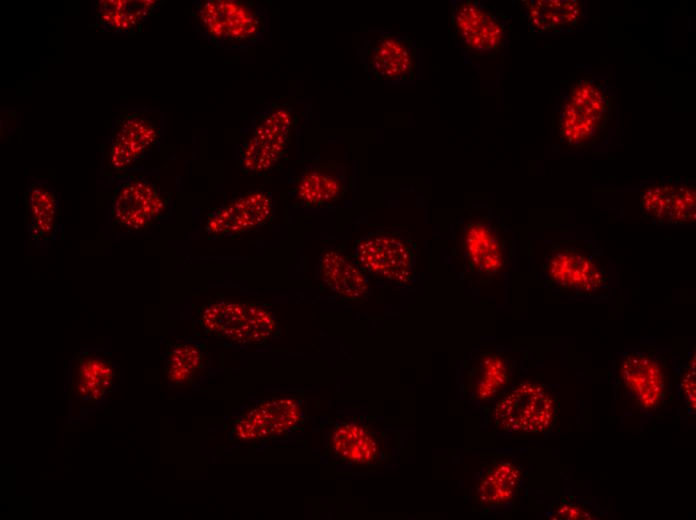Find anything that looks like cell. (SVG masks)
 <instances>
[{"instance_id":"8","label":"cell","mask_w":696,"mask_h":520,"mask_svg":"<svg viewBox=\"0 0 696 520\" xmlns=\"http://www.w3.org/2000/svg\"><path fill=\"white\" fill-rule=\"evenodd\" d=\"M309 420L303 393L257 399L228 422V440L234 445L273 443L300 431Z\"/></svg>"},{"instance_id":"20","label":"cell","mask_w":696,"mask_h":520,"mask_svg":"<svg viewBox=\"0 0 696 520\" xmlns=\"http://www.w3.org/2000/svg\"><path fill=\"white\" fill-rule=\"evenodd\" d=\"M69 395L85 403H97L108 395L115 382V365L108 353L81 349L67 364Z\"/></svg>"},{"instance_id":"28","label":"cell","mask_w":696,"mask_h":520,"mask_svg":"<svg viewBox=\"0 0 696 520\" xmlns=\"http://www.w3.org/2000/svg\"><path fill=\"white\" fill-rule=\"evenodd\" d=\"M545 515L547 518L553 520L601 519L603 516L599 508H595V506L584 500L564 497L552 500L546 508Z\"/></svg>"},{"instance_id":"23","label":"cell","mask_w":696,"mask_h":520,"mask_svg":"<svg viewBox=\"0 0 696 520\" xmlns=\"http://www.w3.org/2000/svg\"><path fill=\"white\" fill-rule=\"evenodd\" d=\"M317 268L322 284L342 301L360 303L368 296V275L342 252L332 248L323 250Z\"/></svg>"},{"instance_id":"10","label":"cell","mask_w":696,"mask_h":520,"mask_svg":"<svg viewBox=\"0 0 696 520\" xmlns=\"http://www.w3.org/2000/svg\"><path fill=\"white\" fill-rule=\"evenodd\" d=\"M298 119L294 109L268 101L256 118L241 130L238 162L243 173L261 176L286 156Z\"/></svg>"},{"instance_id":"22","label":"cell","mask_w":696,"mask_h":520,"mask_svg":"<svg viewBox=\"0 0 696 520\" xmlns=\"http://www.w3.org/2000/svg\"><path fill=\"white\" fill-rule=\"evenodd\" d=\"M163 374L170 388L185 389L196 385L209 371L207 346L192 339L165 343L162 354Z\"/></svg>"},{"instance_id":"19","label":"cell","mask_w":696,"mask_h":520,"mask_svg":"<svg viewBox=\"0 0 696 520\" xmlns=\"http://www.w3.org/2000/svg\"><path fill=\"white\" fill-rule=\"evenodd\" d=\"M526 478L527 471L515 458H493L477 475L471 492L474 510L481 514H494L513 508Z\"/></svg>"},{"instance_id":"1","label":"cell","mask_w":696,"mask_h":520,"mask_svg":"<svg viewBox=\"0 0 696 520\" xmlns=\"http://www.w3.org/2000/svg\"><path fill=\"white\" fill-rule=\"evenodd\" d=\"M452 258L458 274L476 285L507 280L514 261V241L496 211L475 205L453 228Z\"/></svg>"},{"instance_id":"18","label":"cell","mask_w":696,"mask_h":520,"mask_svg":"<svg viewBox=\"0 0 696 520\" xmlns=\"http://www.w3.org/2000/svg\"><path fill=\"white\" fill-rule=\"evenodd\" d=\"M696 187L687 179H660L640 186V211L650 223L695 225Z\"/></svg>"},{"instance_id":"24","label":"cell","mask_w":696,"mask_h":520,"mask_svg":"<svg viewBox=\"0 0 696 520\" xmlns=\"http://www.w3.org/2000/svg\"><path fill=\"white\" fill-rule=\"evenodd\" d=\"M61 205L58 194L44 182H32L24 194V222L28 237L50 244L60 232Z\"/></svg>"},{"instance_id":"15","label":"cell","mask_w":696,"mask_h":520,"mask_svg":"<svg viewBox=\"0 0 696 520\" xmlns=\"http://www.w3.org/2000/svg\"><path fill=\"white\" fill-rule=\"evenodd\" d=\"M352 259L367 275L394 285H405L413 278V245L397 231L378 229L362 236Z\"/></svg>"},{"instance_id":"5","label":"cell","mask_w":696,"mask_h":520,"mask_svg":"<svg viewBox=\"0 0 696 520\" xmlns=\"http://www.w3.org/2000/svg\"><path fill=\"white\" fill-rule=\"evenodd\" d=\"M483 412L488 428L498 434L545 436L556 426L559 402L548 385L528 379L514 382Z\"/></svg>"},{"instance_id":"17","label":"cell","mask_w":696,"mask_h":520,"mask_svg":"<svg viewBox=\"0 0 696 520\" xmlns=\"http://www.w3.org/2000/svg\"><path fill=\"white\" fill-rule=\"evenodd\" d=\"M274 201L268 192L255 189L231 197L206 215L204 232L210 240L233 239L268 224Z\"/></svg>"},{"instance_id":"12","label":"cell","mask_w":696,"mask_h":520,"mask_svg":"<svg viewBox=\"0 0 696 520\" xmlns=\"http://www.w3.org/2000/svg\"><path fill=\"white\" fill-rule=\"evenodd\" d=\"M170 214V196L147 174L132 172L119 180L108 218L114 232L142 233L155 228Z\"/></svg>"},{"instance_id":"13","label":"cell","mask_w":696,"mask_h":520,"mask_svg":"<svg viewBox=\"0 0 696 520\" xmlns=\"http://www.w3.org/2000/svg\"><path fill=\"white\" fill-rule=\"evenodd\" d=\"M516 361L503 348H473L465 353L456 373L462 400L482 411L512 385Z\"/></svg>"},{"instance_id":"4","label":"cell","mask_w":696,"mask_h":520,"mask_svg":"<svg viewBox=\"0 0 696 520\" xmlns=\"http://www.w3.org/2000/svg\"><path fill=\"white\" fill-rule=\"evenodd\" d=\"M322 454L329 462L352 468L391 466L396 457L392 434L374 417L339 416L323 428Z\"/></svg>"},{"instance_id":"11","label":"cell","mask_w":696,"mask_h":520,"mask_svg":"<svg viewBox=\"0 0 696 520\" xmlns=\"http://www.w3.org/2000/svg\"><path fill=\"white\" fill-rule=\"evenodd\" d=\"M162 121L147 109L129 111L114 119L103 149L102 174L122 179L135 171L159 145Z\"/></svg>"},{"instance_id":"6","label":"cell","mask_w":696,"mask_h":520,"mask_svg":"<svg viewBox=\"0 0 696 520\" xmlns=\"http://www.w3.org/2000/svg\"><path fill=\"white\" fill-rule=\"evenodd\" d=\"M191 19L208 43L239 52L262 43L268 25L267 9L253 0L195 1Z\"/></svg>"},{"instance_id":"25","label":"cell","mask_w":696,"mask_h":520,"mask_svg":"<svg viewBox=\"0 0 696 520\" xmlns=\"http://www.w3.org/2000/svg\"><path fill=\"white\" fill-rule=\"evenodd\" d=\"M523 3L528 29L544 35L572 32L585 14V4L577 0H530Z\"/></svg>"},{"instance_id":"7","label":"cell","mask_w":696,"mask_h":520,"mask_svg":"<svg viewBox=\"0 0 696 520\" xmlns=\"http://www.w3.org/2000/svg\"><path fill=\"white\" fill-rule=\"evenodd\" d=\"M613 103V94L602 79L586 76L573 82L558 106L560 141L569 147H590L606 132Z\"/></svg>"},{"instance_id":"9","label":"cell","mask_w":696,"mask_h":520,"mask_svg":"<svg viewBox=\"0 0 696 520\" xmlns=\"http://www.w3.org/2000/svg\"><path fill=\"white\" fill-rule=\"evenodd\" d=\"M197 323L205 334L240 346H264L279 333L274 312L250 300H209L197 309Z\"/></svg>"},{"instance_id":"21","label":"cell","mask_w":696,"mask_h":520,"mask_svg":"<svg viewBox=\"0 0 696 520\" xmlns=\"http://www.w3.org/2000/svg\"><path fill=\"white\" fill-rule=\"evenodd\" d=\"M347 194L346 168L342 164L310 165L294 180L292 195L309 210L336 206Z\"/></svg>"},{"instance_id":"27","label":"cell","mask_w":696,"mask_h":520,"mask_svg":"<svg viewBox=\"0 0 696 520\" xmlns=\"http://www.w3.org/2000/svg\"><path fill=\"white\" fill-rule=\"evenodd\" d=\"M675 396L682 412L687 415L695 413V349L688 354V359L678 367L675 376Z\"/></svg>"},{"instance_id":"14","label":"cell","mask_w":696,"mask_h":520,"mask_svg":"<svg viewBox=\"0 0 696 520\" xmlns=\"http://www.w3.org/2000/svg\"><path fill=\"white\" fill-rule=\"evenodd\" d=\"M452 36L469 59L492 58L509 40L505 16L477 0L451 1Z\"/></svg>"},{"instance_id":"2","label":"cell","mask_w":696,"mask_h":520,"mask_svg":"<svg viewBox=\"0 0 696 520\" xmlns=\"http://www.w3.org/2000/svg\"><path fill=\"white\" fill-rule=\"evenodd\" d=\"M610 367L615 396L644 419L660 411L672 396L678 366L670 350L625 349Z\"/></svg>"},{"instance_id":"26","label":"cell","mask_w":696,"mask_h":520,"mask_svg":"<svg viewBox=\"0 0 696 520\" xmlns=\"http://www.w3.org/2000/svg\"><path fill=\"white\" fill-rule=\"evenodd\" d=\"M96 27L103 32L134 35L164 3L158 0H100L95 2Z\"/></svg>"},{"instance_id":"3","label":"cell","mask_w":696,"mask_h":520,"mask_svg":"<svg viewBox=\"0 0 696 520\" xmlns=\"http://www.w3.org/2000/svg\"><path fill=\"white\" fill-rule=\"evenodd\" d=\"M540 278L553 292L570 299H608L611 286L604 253L594 244L561 240L545 254Z\"/></svg>"},{"instance_id":"16","label":"cell","mask_w":696,"mask_h":520,"mask_svg":"<svg viewBox=\"0 0 696 520\" xmlns=\"http://www.w3.org/2000/svg\"><path fill=\"white\" fill-rule=\"evenodd\" d=\"M363 70L390 84L414 82L418 74V49L407 35L391 31H371L358 50Z\"/></svg>"}]
</instances>
